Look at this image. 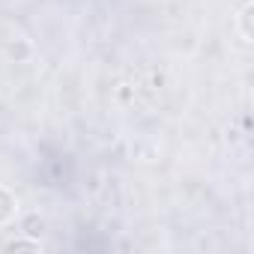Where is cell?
<instances>
[{
  "label": "cell",
  "instance_id": "cell-2",
  "mask_svg": "<svg viewBox=\"0 0 254 254\" xmlns=\"http://www.w3.org/2000/svg\"><path fill=\"white\" fill-rule=\"evenodd\" d=\"M251 12H254L251 0H245V3L239 6V12H236V30H239V36H242L245 45L251 42Z\"/></svg>",
  "mask_w": 254,
  "mask_h": 254
},
{
  "label": "cell",
  "instance_id": "cell-3",
  "mask_svg": "<svg viewBox=\"0 0 254 254\" xmlns=\"http://www.w3.org/2000/svg\"><path fill=\"white\" fill-rule=\"evenodd\" d=\"M6 248H9V251H24V248H27V251H39L42 242H39V239H12V242H6Z\"/></svg>",
  "mask_w": 254,
  "mask_h": 254
},
{
  "label": "cell",
  "instance_id": "cell-1",
  "mask_svg": "<svg viewBox=\"0 0 254 254\" xmlns=\"http://www.w3.org/2000/svg\"><path fill=\"white\" fill-rule=\"evenodd\" d=\"M15 215H18V197H15L9 189L0 186V227L12 224V221H15Z\"/></svg>",
  "mask_w": 254,
  "mask_h": 254
}]
</instances>
